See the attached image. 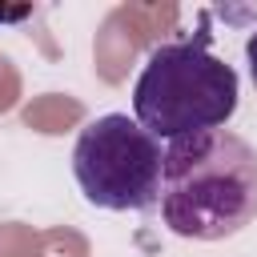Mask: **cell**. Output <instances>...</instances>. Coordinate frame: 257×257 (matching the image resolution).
Returning <instances> with one entry per match:
<instances>
[{
    "label": "cell",
    "mask_w": 257,
    "mask_h": 257,
    "mask_svg": "<svg viewBox=\"0 0 257 257\" xmlns=\"http://www.w3.org/2000/svg\"><path fill=\"white\" fill-rule=\"evenodd\" d=\"M161 221L185 241H225L257 217V149L205 128L169 141L161 157Z\"/></svg>",
    "instance_id": "6da1fadb"
},
{
    "label": "cell",
    "mask_w": 257,
    "mask_h": 257,
    "mask_svg": "<svg viewBox=\"0 0 257 257\" xmlns=\"http://www.w3.org/2000/svg\"><path fill=\"white\" fill-rule=\"evenodd\" d=\"M237 72L209 52V32L157 44L133 84V120L157 137L177 141L205 128H221L237 112Z\"/></svg>",
    "instance_id": "7a4b0ae2"
},
{
    "label": "cell",
    "mask_w": 257,
    "mask_h": 257,
    "mask_svg": "<svg viewBox=\"0 0 257 257\" xmlns=\"http://www.w3.org/2000/svg\"><path fill=\"white\" fill-rule=\"evenodd\" d=\"M161 141L149 137L128 112H104L76 133L72 177L96 209L141 213L161 193Z\"/></svg>",
    "instance_id": "3957f363"
},
{
    "label": "cell",
    "mask_w": 257,
    "mask_h": 257,
    "mask_svg": "<svg viewBox=\"0 0 257 257\" xmlns=\"http://www.w3.org/2000/svg\"><path fill=\"white\" fill-rule=\"evenodd\" d=\"M245 60H249V76H253V84H257V28H253L249 40H245Z\"/></svg>",
    "instance_id": "277c9868"
}]
</instances>
